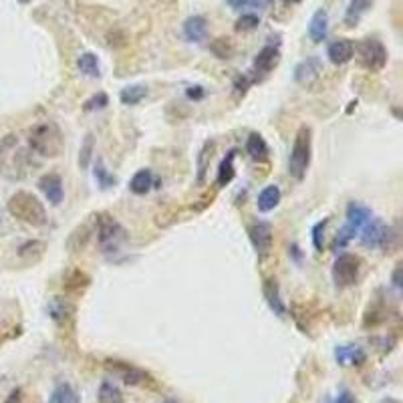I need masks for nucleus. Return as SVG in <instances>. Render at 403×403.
Wrapping results in <instances>:
<instances>
[{"instance_id": "1", "label": "nucleus", "mask_w": 403, "mask_h": 403, "mask_svg": "<svg viewBox=\"0 0 403 403\" xmlns=\"http://www.w3.org/2000/svg\"><path fill=\"white\" fill-rule=\"evenodd\" d=\"M31 168L29 151L23 149L18 144V138L14 133H8L0 142V174L6 180H23Z\"/></svg>"}, {"instance_id": "2", "label": "nucleus", "mask_w": 403, "mask_h": 403, "mask_svg": "<svg viewBox=\"0 0 403 403\" xmlns=\"http://www.w3.org/2000/svg\"><path fill=\"white\" fill-rule=\"evenodd\" d=\"M6 210L12 218L16 220L25 222L29 226H44L47 224V210L42 206V202L38 200L35 194L31 192H16L8 198V204H6Z\"/></svg>"}, {"instance_id": "3", "label": "nucleus", "mask_w": 403, "mask_h": 403, "mask_svg": "<svg viewBox=\"0 0 403 403\" xmlns=\"http://www.w3.org/2000/svg\"><path fill=\"white\" fill-rule=\"evenodd\" d=\"M29 147L40 157H59L65 151V135L51 121L38 123L29 131Z\"/></svg>"}, {"instance_id": "4", "label": "nucleus", "mask_w": 403, "mask_h": 403, "mask_svg": "<svg viewBox=\"0 0 403 403\" xmlns=\"http://www.w3.org/2000/svg\"><path fill=\"white\" fill-rule=\"evenodd\" d=\"M313 157V131L307 125H300L294 135L291 155H289V174L296 182H302Z\"/></svg>"}, {"instance_id": "5", "label": "nucleus", "mask_w": 403, "mask_h": 403, "mask_svg": "<svg viewBox=\"0 0 403 403\" xmlns=\"http://www.w3.org/2000/svg\"><path fill=\"white\" fill-rule=\"evenodd\" d=\"M95 230H97V242H99V246H101V250L105 255L119 252L121 246L129 238L127 230L115 218H111L109 214H105V212L95 216Z\"/></svg>"}, {"instance_id": "6", "label": "nucleus", "mask_w": 403, "mask_h": 403, "mask_svg": "<svg viewBox=\"0 0 403 403\" xmlns=\"http://www.w3.org/2000/svg\"><path fill=\"white\" fill-rule=\"evenodd\" d=\"M359 272H361V258L351 252H343L339 255L335 264H333V283L337 289H349L353 285H357L359 281Z\"/></svg>"}, {"instance_id": "7", "label": "nucleus", "mask_w": 403, "mask_h": 403, "mask_svg": "<svg viewBox=\"0 0 403 403\" xmlns=\"http://www.w3.org/2000/svg\"><path fill=\"white\" fill-rule=\"evenodd\" d=\"M355 49H357L361 67H365L367 71L377 73V71H381L387 65V49H385V44L379 38H363Z\"/></svg>"}, {"instance_id": "8", "label": "nucleus", "mask_w": 403, "mask_h": 403, "mask_svg": "<svg viewBox=\"0 0 403 403\" xmlns=\"http://www.w3.org/2000/svg\"><path fill=\"white\" fill-rule=\"evenodd\" d=\"M357 236H359V242H361L365 248H369V250L387 248V246H389V238H391V228L381 220V218H375V216H373V218L361 228V232H359Z\"/></svg>"}, {"instance_id": "9", "label": "nucleus", "mask_w": 403, "mask_h": 403, "mask_svg": "<svg viewBox=\"0 0 403 403\" xmlns=\"http://www.w3.org/2000/svg\"><path fill=\"white\" fill-rule=\"evenodd\" d=\"M248 236H250V242H252V246H255V250H257L258 258H264L270 255L274 234H272V226H270L268 222H255V224L248 228Z\"/></svg>"}, {"instance_id": "10", "label": "nucleus", "mask_w": 403, "mask_h": 403, "mask_svg": "<svg viewBox=\"0 0 403 403\" xmlns=\"http://www.w3.org/2000/svg\"><path fill=\"white\" fill-rule=\"evenodd\" d=\"M105 367L109 369L113 375H117L125 385H144L147 379H149V373L140 369V367L131 365V363H125V361H105Z\"/></svg>"}, {"instance_id": "11", "label": "nucleus", "mask_w": 403, "mask_h": 403, "mask_svg": "<svg viewBox=\"0 0 403 403\" xmlns=\"http://www.w3.org/2000/svg\"><path fill=\"white\" fill-rule=\"evenodd\" d=\"M38 190L44 194V198L51 206H61V202L65 198V187H63V180L59 174H44L38 180Z\"/></svg>"}, {"instance_id": "12", "label": "nucleus", "mask_w": 403, "mask_h": 403, "mask_svg": "<svg viewBox=\"0 0 403 403\" xmlns=\"http://www.w3.org/2000/svg\"><path fill=\"white\" fill-rule=\"evenodd\" d=\"M323 73V63L317 57H309L294 69V81L302 87H311Z\"/></svg>"}, {"instance_id": "13", "label": "nucleus", "mask_w": 403, "mask_h": 403, "mask_svg": "<svg viewBox=\"0 0 403 403\" xmlns=\"http://www.w3.org/2000/svg\"><path fill=\"white\" fill-rule=\"evenodd\" d=\"M278 63H281V49L272 47V44H266L257 53L252 69H255V73L268 75L272 69L278 67Z\"/></svg>"}, {"instance_id": "14", "label": "nucleus", "mask_w": 403, "mask_h": 403, "mask_svg": "<svg viewBox=\"0 0 403 403\" xmlns=\"http://www.w3.org/2000/svg\"><path fill=\"white\" fill-rule=\"evenodd\" d=\"M355 55V42L351 38H335L327 47V57L333 65H345Z\"/></svg>"}, {"instance_id": "15", "label": "nucleus", "mask_w": 403, "mask_h": 403, "mask_svg": "<svg viewBox=\"0 0 403 403\" xmlns=\"http://www.w3.org/2000/svg\"><path fill=\"white\" fill-rule=\"evenodd\" d=\"M335 361L341 367H359L367 361V353L359 345H339L335 349Z\"/></svg>"}, {"instance_id": "16", "label": "nucleus", "mask_w": 403, "mask_h": 403, "mask_svg": "<svg viewBox=\"0 0 403 403\" xmlns=\"http://www.w3.org/2000/svg\"><path fill=\"white\" fill-rule=\"evenodd\" d=\"M47 313L57 325H65L75 315V304L65 296H53L47 304Z\"/></svg>"}, {"instance_id": "17", "label": "nucleus", "mask_w": 403, "mask_h": 403, "mask_svg": "<svg viewBox=\"0 0 403 403\" xmlns=\"http://www.w3.org/2000/svg\"><path fill=\"white\" fill-rule=\"evenodd\" d=\"M262 293H264V298L270 307V311L278 317V319H285L289 315L287 311V304L285 300L281 298V289H278V283L274 278H266L264 285H262Z\"/></svg>"}, {"instance_id": "18", "label": "nucleus", "mask_w": 403, "mask_h": 403, "mask_svg": "<svg viewBox=\"0 0 403 403\" xmlns=\"http://www.w3.org/2000/svg\"><path fill=\"white\" fill-rule=\"evenodd\" d=\"M183 37L187 42H202L208 37V21L202 14H194L183 23Z\"/></svg>"}, {"instance_id": "19", "label": "nucleus", "mask_w": 403, "mask_h": 403, "mask_svg": "<svg viewBox=\"0 0 403 403\" xmlns=\"http://www.w3.org/2000/svg\"><path fill=\"white\" fill-rule=\"evenodd\" d=\"M373 2L375 0H349L347 10H345V18H343L345 27L347 29H355L361 23V18L371 10Z\"/></svg>"}, {"instance_id": "20", "label": "nucleus", "mask_w": 403, "mask_h": 403, "mask_svg": "<svg viewBox=\"0 0 403 403\" xmlns=\"http://www.w3.org/2000/svg\"><path fill=\"white\" fill-rule=\"evenodd\" d=\"M371 218H373V212H371V208H367L365 204H361V202H351V204L347 206V226L353 228L357 234L361 232V228H363Z\"/></svg>"}, {"instance_id": "21", "label": "nucleus", "mask_w": 403, "mask_h": 403, "mask_svg": "<svg viewBox=\"0 0 403 403\" xmlns=\"http://www.w3.org/2000/svg\"><path fill=\"white\" fill-rule=\"evenodd\" d=\"M329 35V12L325 8H319L309 23V37L313 42H323Z\"/></svg>"}, {"instance_id": "22", "label": "nucleus", "mask_w": 403, "mask_h": 403, "mask_svg": "<svg viewBox=\"0 0 403 403\" xmlns=\"http://www.w3.org/2000/svg\"><path fill=\"white\" fill-rule=\"evenodd\" d=\"M281 198H283V194H281V187H278V185H266V187L258 194V212H264V214H266V212H272V210L281 204Z\"/></svg>"}, {"instance_id": "23", "label": "nucleus", "mask_w": 403, "mask_h": 403, "mask_svg": "<svg viewBox=\"0 0 403 403\" xmlns=\"http://www.w3.org/2000/svg\"><path fill=\"white\" fill-rule=\"evenodd\" d=\"M236 153H238V149H230V151L224 155V159L220 161L218 174H216V185H218V187H224V185H228V183L234 180V176H236V170H234Z\"/></svg>"}, {"instance_id": "24", "label": "nucleus", "mask_w": 403, "mask_h": 403, "mask_svg": "<svg viewBox=\"0 0 403 403\" xmlns=\"http://www.w3.org/2000/svg\"><path fill=\"white\" fill-rule=\"evenodd\" d=\"M214 147H216V142L208 140V142L202 146L200 153H198V159H196V164H198L196 183H198V185H204L206 174H208V168H210V161H212V155H214Z\"/></svg>"}, {"instance_id": "25", "label": "nucleus", "mask_w": 403, "mask_h": 403, "mask_svg": "<svg viewBox=\"0 0 403 403\" xmlns=\"http://www.w3.org/2000/svg\"><path fill=\"white\" fill-rule=\"evenodd\" d=\"M77 67H79V73L85 75V77H91V79H99L101 77V61H99V57L95 53L79 55Z\"/></svg>"}, {"instance_id": "26", "label": "nucleus", "mask_w": 403, "mask_h": 403, "mask_svg": "<svg viewBox=\"0 0 403 403\" xmlns=\"http://www.w3.org/2000/svg\"><path fill=\"white\" fill-rule=\"evenodd\" d=\"M153 183H155L153 172H151V170H147V168H144V170L135 172V174H133V178L129 180V190H131L135 196H146L151 187H155Z\"/></svg>"}, {"instance_id": "27", "label": "nucleus", "mask_w": 403, "mask_h": 403, "mask_svg": "<svg viewBox=\"0 0 403 403\" xmlns=\"http://www.w3.org/2000/svg\"><path fill=\"white\" fill-rule=\"evenodd\" d=\"M246 153L255 159V161H266L268 159V144L264 142V138L260 133H250L246 140Z\"/></svg>"}, {"instance_id": "28", "label": "nucleus", "mask_w": 403, "mask_h": 403, "mask_svg": "<svg viewBox=\"0 0 403 403\" xmlns=\"http://www.w3.org/2000/svg\"><path fill=\"white\" fill-rule=\"evenodd\" d=\"M47 250V244L42 240H27L25 244L18 246V257L27 262H38Z\"/></svg>"}, {"instance_id": "29", "label": "nucleus", "mask_w": 403, "mask_h": 403, "mask_svg": "<svg viewBox=\"0 0 403 403\" xmlns=\"http://www.w3.org/2000/svg\"><path fill=\"white\" fill-rule=\"evenodd\" d=\"M147 97V87L146 85H129V87H123L121 93H119V101L123 105H138L142 103Z\"/></svg>"}, {"instance_id": "30", "label": "nucleus", "mask_w": 403, "mask_h": 403, "mask_svg": "<svg viewBox=\"0 0 403 403\" xmlns=\"http://www.w3.org/2000/svg\"><path fill=\"white\" fill-rule=\"evenodd\" d=\"M93 178H95V182H97V185H99L101 190H109V187H113V185L117 183V178L107 170V166H105V161H103L101 157H97V161H95Z\"/></svg>"}, {"instance_id": "31", "label": "nucleus", "mask_w": 403, "mask_h": 403, "mask_svg": "<svg viewBox=\"0 0 403 403\" xmlns=\"http://www.w3.org/2000/svg\"><path fill=\"white\" fill-rule=\"evenodd\" d=\"M99 403H123V393L113 381H103L97 391Z\"/></svg>"}, {"instance_id": "32", "label": "nucleus", "mask_w": 403, "mask_h": 403, "mask_svg": "<svg viewBox=\"0 0 403 403\" xmlns=\"http://www.w3.org/2000/svg\"><path fill=\"white\" fill-rule=\"evenodd\" d=\"M93 153H95V138L93 133H87L81 149H79V168L81 170H89L91 161H93Z\"/></svg>"}, {"instance_id": "33", "label": "nucleus", "mask_w": 403, "mask_h": 403, "mask_svg": "<svg viewBox=\"0 0 403 403\" xmlns=\"http://www.w3.org/2000/svg\"><path fill=\"white\" fill-rule=\"evenodd\" d=\"M51 403H79V395L69 383H59L53 393H51Z\"/></svg>"}, {"instance_id": "34", "label": "nucleus", "mask_w": 403, "mask_h": 403, "mask_svg": "<svg viewBox=\"0 0 403 403\" xmlns=\"http://www.w3.org/2000/svg\"><path fill=\"white\" fill-rule=\"evenodd\" d=\"M355 236H357V232L345 224V226L337 232V236H335V240H333V244H330V250H333V252H339V250L347 248V246H349V242H351V240H355Z\"/></svg>"}, {"instance_id": "35", "label": "nucleus", "mask_w": 403, "mask_h": 403, "mask_svg": "<svg viewBox=\"0 0 403 403\" xmlns=\"http://www.w3.org/2000/svg\"><path fill=\"white\" fill-rule=\"evenodd\" d=\"M89 283H91V278H89L85 272L73 270V272L65 278V289H67V291H83L85 287H89Z\"/></svg>"}, {"instance_id": "36", "label": "nucleus", "mask_w": 403, "mask_h": 403, "mask_svg": "<svg viewBox=\"0 0 403 403\" xmlns=\"http://www.w3.org/2000/svg\"><path fill=\"white\" fill-rule=\"evenodd\" d=\"M258 25H260V16H258V14H252V12H246V14H242V16L236 21V31H242V33L255 31V29H258Z\"/></svg>"}, {"instance_id": "37", "label": "nucleus", "mask_w": 403, "mask_h": 403, "mask_svg": "<svg viewBox=\"0 0 403 403\" xmlns=\"http://www.w3.org/2000/svg\"><path fill=\"white\" fill-rule=\"evenodd\" d=\"M327 224H329V218L317 222L313 226V246H315L317 252H323V240H325V228H327Z\"/></svg>"}, {"instance_id": "38", "label": "nucleus", "mask_w": 403, "mask_h": 403, "mask_svg": "<svg viewBox=\"0 0 403 403\" xmlns=\"http://www.w3.org/2000/svg\"><path fill=\"white\" fill-rule=\"evenodd\" d=\"M109 105V97L105 93H97L91 99L85 101V111H95V109H105Z\"/></svg>"}, {"instance_id": "39", "label": "nucleus", "mask_w": 403, "mask_h": 403, "mask_svg": "<svg viewBox=\"0 0 403 403\" xmlns=\"http://www.w3.org/2000/svg\"><path fill=\"white\" fill-rule=\"evenodd\" d=\"M212 51L218 59H230L232 57V44L228 38H218L214 44H212Z\"/></svg>"}, {"instance_id": "40", "label": "nucleus", "mask_w": 403, "mask_h": 403, "mask_svg": "<svg viewBox=\"0 0 403 403\" xmlns=\"http://www.w3.org/2000/svg\"><path fill=\"white\" fill-rule=\"evenodd\" d=\"M250 83H252V81H250L246 75H238V77L234 79V89H236V93H238V95H246Z\"/></svg>"}, {"instance_id": "41", "label": "nucleus", "mask_w": 403, "mask_h": 403, "mask_svg": "<svg viewBox=\"0 0 403 403\" xmlns=\"http://www.w3.org/2000/svg\"><path fill=\"white\" fill-rule=\"evenodd\" d=\"M226 4L234 10H242V8H250V6H258L260 0H226Z\"/></svg>"}, {"instance_id": "42", "label": "nucleus", "mask_w": 403, "mask_h": 403, "mask_svg": "<svg viewBox=\"0 0 403 403\" xmlns=\"http://www.w3.org/2000/svg\"><path fill=\"white\" fill-rule=\"evenodd\" d=\"M185 95H187V99L200 101V99H204V97H206V89H204V87H200V85H194V87H187V89H185Z\"/></svg>"}, {"instance_id": "43", "label": "nucleus", "mask_w": 403, "mask_h": 403, "mask_svg": "<svg viewBox=\"0 0 403 403\" xmlns=\"http://www.w3.org/2000/svg\"><path fill=\"white\" fill-rule=\"evenodd\" d=\"M391 285H393L398 291L402 289V264L395 266V270H393V274H391Z\"/></svg>"}, {"instance_id": "44", "label": "nucleus", "mask_w": 403, "mask_h": 403, "mask_svg": "<svg viewBox=\"0 0 403 403\" xmlns=\"http://www.w3.org/2000/svg\"><path fill=\"white\" fill-rule=\"evenodd\" d=\"M335 403H357L355 402V398L351 395V391H347V389H343L339 395H337V400H335Z\"/></svg>"}, {"instance_id": "45", "label": "nucleus", "mask_w": 403, "mask_h": 403, "mask_svg": "<svg viewBox=\"0 0 403 403\" xmlns=\"http://www.w3.org/2000/svg\"><path fill=\"white\" fill-rule=\"evenodd\" d=\"M4 403H23V389H12Z\"/></svg>"}, {"instance_id": "46", "label": "nucleus", "mask_w": 403, "mask_h": 403, "mask_svg": "<svg viewBox=\"0 0 403 403\" xmlns=\"http://www.w3.org/2000/svg\"><path fill=\"white\" fill-rule=\"evenodd\" d=\"M289 255H291L296 262H300V258H302V252H300L298 244H291V246H289Z\"/></svg>"}, {"instance_id": "47", "label": "nucleus", "mask_w": 403, "mask_h": 403, "mask_svg": "<svg viewBox=\"0 0 403 403\" xmlns=\"http://www.w3.org/2000/svg\"><path fill=\"white\" fill-rule=\"evenodd\" d=\"M21 4H29V2H33V0H18Z\"/></svg>"}, {"instance_id": "48", "label": "nucleus", "mask_w": 403, "mask_h": 403, "mask_svg": "<svg viewBox=\"0 0 403 403\" xmlns=\"http://www.w3.org/2000/svg\"><path fill=\"white\" fill-rule=\"evenodd\" d=\"M291 2H300V0H291Z\"/></svg>"}, {"instance_id": "49", "label": "nucleus", "mask_w": 403, "mask_h": 403, "mask_svg": "<svg viewBox=\"0 0 403 403\" xmlns=\"http://www.w3.org/2000/svg\"><path fill=\"white\" fill-rule=\"evenodd\" d=\"M164 403H176V402H164Z\"/></svg>"}]
</instances>
